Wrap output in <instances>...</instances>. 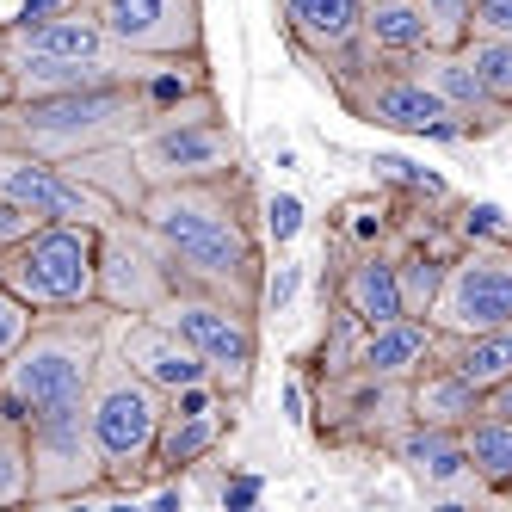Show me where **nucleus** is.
I'll list each match as a JSON object with an SVG mask.
<instances>
[{
  "label": "nucleus",
  "mask_w": 512,
  "mask_h": 512,
  "mask_svg": "<svg viewBox=\"0 0 512 512\" xmlns=\"http://www.w3.org/2000/svg\"><path fill=\"white\" fill-rule=\"evenodd\" d=\"M512 321V235H463L451 253L445 290L432 303L438 334H475V327Z\"/></svg>",
  "instance_id": "obj_12"
},
{
  "label": "nucleus",
  "mask_w": 512,
  "mask_h": 512,
  "mask_svg": "<svg viewBox=\"0 0 512 512\" xmlns=\"http://www.w3.org/2000/svg\"><path fill=\"white\" fill-rule=\"evenodd\" d=\"M118 155L130 161L142 198L155 186H186V179H216L241 167V136L223 118L216 87H198L179 112H167L155 130H142L130 142H118Z\"/></svg>",
  "instance_id": "obj_5"
},
{
  "label": "nucleus",
  "mask_w": 512,
  "mask_h": 512,
  "mask_svg": "<svg viewBox=\"0 0 512 512\" xmlns=\"http://www.w3.org/2000/svg\"><path fill=\"white\" fill-rule=\"evenodd\" d=\"M99 229L105 223H38L25 241L0 247V284L38 315L99 303Z\"/></svg>",
  "instance_id": "obj_8"
},
{
  "label": "nucleus",
  "mask_w": 512,
  "mask_h": 512,
  "mask_svg": "<svg viewBox=\"0 0 512 512\" xmlns=\"http://www.w3.org/2000/svg\"><path fill=\"white\" fill-rule=\"evenodd\" d=\"M0 198L31 210L38 223H112L118 216V204L99 186H87L68 161L13 149V142H0Z\"/></svg>",
  "instance_id": "obj_14"
},
{
  "label": "nucleus",
  "mask_w": 512,
  "mask_h": 512,
  "mask_svg": "<svg viewBox=\"0 0 512 512\" xmlns=\"http://www.w3.org/2000/svg\"><path fill=\"white\" fill-rule=\"evenodd\" d=\"M204 81L198 68H167V75H136V81H99V87H68V93H25L0 112V142L50 161H81L99 149L155 130L167 112H179Z\"/></svg>",
  "instance_id": "obj_2"
},
{
  "label": "nucleus",
  "mask_w": 512,
  "mask_h": 512,
  "mask_svg": "<svg viewBox=\"0 0 512 512\" xmlns=\"http://www.w3.org/2000/svg\"><path fill=\"white\" fill-rule=\"evenodd\" d=\"M358 44L377 62H414L426 50V0H364Z\"/></svg>",
  "instance_id": "obj_24"
},
{
  "label": "nucleus",
  "mask_w": 512,
  "mask_h": 512,
  "mask_svg": "<svg viewBox=\"0 0 512 512\" xmlns=\"http://www.w3.org/2000/svg\"><path fill=\"white\" fill-rule=\"evenodd\" d=\"M25 438H31V506H62V500H87L112 488V469H105L87 408H56L25 420Z\"/></svg>",
  "instance_id": "obj_11"
},
{
  "label": "nucleus",
  "mask_w": 512,
  "mask_h": 512,
  "mask_svg": "<svg viewBox=\"0 0 512 512\" xmlns=\"http://www.w3.org/2000/svg\"><path fill=\"white\" fill-rule=\"evenodd\" d=\"M229 389L223 383H204V389H186V395H167V426H161V451H155V475H179L204 463L216 445L229 438L235 414H229Z\"/></svg>",
  "instance_id": "obj_17"
},
{
  "label": "nucleus",
  "mask_w": 512,
  "mask_h": 512,
  "mask_svg": "<svg viewBox=\"0 0 512 512\" xmlns=\"http://www.w3.org/2000/svg\"><path fill=\"white\" fill-rule=\"evenodd\" d=\"M475 38H512V0H475Z\"/></svg>",
  "instance_id": "obj_33"
},
{
  "label": "nucleus",
  "mask_w": 512,
  "mask_h": 512,
  "mask_svg": "<svg viewBox=\"0 0 512 512\" xmlns=\"http://www.w3.org/2000/svg\"><path fill=\"white\" fill-rule=\"evenodd\" d=\"M432 358H438V327H432V315H395V321H383V327H364L358 371L414 383Z\"/></svg>",
  "instance_id": "obj_22"
},
{
  "label": "nucleus",
  "mask_w": 512,
  "mask_h": 512,
  "mask_svg": "<svg viewBox=\"0 0 512 512\" xmlns=\"http://www.w3.org/2000/svg\"><path fill=\"white\" fill-rule=\"evenodd\" d=\"M7 68H13V87L25 99V93H68V87H99V81L167 75V68H198V62L136 56L99 25L93 7H75V13H56V19L7 25Z\"/></svg>",
  "instance_id": "obj_4"
},
{
  "label": "nucleus",
  "mask_w": 512,
  "mask_h": 512,
  "mask_svg": "<svg viewBox=\"0 0 512 512\" xmlns=\"http://www.w3.org/2000/svg\"><path fill=\"white\" fill-rule=\"evenodd\" d=\"M87 0H0V25H25V19H56V13H75Z\"/></svg>",
  "instance_id": "obj_32"
},
{
  "label": "nucleus",
  "mask_w": 512,
  "mask_h": 512,
  "mask_svg": "<svg viewBox=\"0 0 512 512\" xmlns=\"http://www.w3.org/2000/svg\"><path fill=\"white\" fill-rule=\"evenodd\" d=\"M155 315L198 346V358L210 364V377L223 383L235 401L247 395L253 364H260V309L241 303V297H223V290H204V284H179Z\"/></svg>",
  "instance_id": "obj_9"
},
{
  "label": "nucleus",
  "mask_w": 512,
  "mask_h": 512,
  "mask_svg": "<svg viewBox=\"0 0 512 512\" xmlns=\"http://www.w3.org/2000/svg\"><path fill=\"white\" fill-rule=\"evenodd\" d=\"M0 68H7V25H0Z\"/></svg>",
  "instance_id": "obj_35"
},
{
  "label": "nucleus",
  "mask_w": 512,
  "mask_h": 512,
  "mask_svg": "<svg viewBox=\"0 0 512 512\" xmlns=\"http://www.w3.org/2000/svg\"><path fill=\"white\" fill-rule=\"evenodd\" d=\"M87 7L136 56L204 62V0H87Z\"/></svg>",
  "instance_id": "obj_15"
},
{
  "label": "nucleus",
  "mask_w": 512,
  "mask_h": 512,
  "mask_svg": "<svg viewBox=\"0 0 512 512\" xmlns=\"http://www.w3.org/2000/svg\"><path fill=\"white\" fill-rule=\"evenodd\" d=\"M321 75H327V87H334V99L346 105L352 118L377 124V130L438 136V142H469L463 118L414 75V62H377L371 50L358 44V50L340 56L334 68H321Z\"/></svg>",
  "instance_id": "obj_6"
},
{
  "label": "nucleus",
  "mask_w": 512,
  "mask_h": 512,
  "mask_svg": "<svg viewBox=\"0 0 512 512\" xmlns=\"http://www.w3.org/2000/svg\"><path fill=\"white\" fill-rule=\"evenodd\" d=\"M414 75L451 105V112L463 118V130L469 136H488V130H500V124H512V112L482 87V75H475V62H469V50H420L414 56Z\"/></svg>",
  "instance_id": "obj_21"
},
{
  "label": "nucleus",
  "mask_w": 512,
  "mask_h": 512,
  "mask_svg": "<svg viewBox=\"0 0 512 512\" xmlns=\"http://www.w3.org/2000/svg\"><path fill=\"white\" fill-rule=\"evenodd\" d=\"M475 38V0H426V50H463Z\"/></svg>",
  "instance_id": "obj_29"
},
{
  "label": "nucleus",
  "mask_w": 512,
  "mask_h": 512,
  "mask_svg": "<svg viewBox=\"0 0 512 512\" xmlns=\"http://www.w3.org/2000/svg\"><path fill=\"white\" fill-rule=\"evenodd\" d=\"M389 463H401L426 494H463L475 488V469H469V445L457 426H426V420H408L389 445Z\"/></svg>",
  "instance_id": "obj_19"
},
{
  "label": "nucleus",
  "mask_w": 512,
  "mask_h": 512,
  "mask_svg": "<svg viewBox=\"0 0 512 512\" xmlns=\"http://www.w3.org/2000/svg\"><path fill=\"white\" fill-rule=\"evenodd\" d=\"M179 290V272L136 210H118L99 229V303L118 315H155Z\"/></svg>",
  "instance_id": "obj_13"
},
{
  "label": "nucleus",
  "mask_w": 512,
  "mask_h": 512,
  "mask_svg": "<svg viewBox=\"0 0 512 512\" xmlns=\"http://www.w3.org/2000/svg\"><path fill=\"white\" fill-rule=\"evenodd\" d=\"M463 445H469V469H475V488L488 494H512V420L482 408L463 426Z\"/></svg>",
  "instance_id": "obj_26"
},
{
  "label": "nucleus",
  "mask_w": 512,
  "mask_h": 512,
  "mask_svg": "<svg viewBox=\"0 0 512 512\" xmlns=\"http://www.w3.org/2000/svg\"><path fill=\"white\" fill-rule=\"evenodd\" d=\"M87 420L93 438L105 451V469H112V488H142L155 482V451H161V426H167V395L136 377L130 364L118 358V346L105 352V371L87 395Z\"/></svg>",
  "instance_id": "obj_7"
},
{
  "label": "nucleus",
  "mask_w": 512,
  "mask_h": 512,
  "mask_svg": "<svg viewBox=\"0 0 512 512\" xmlns=\"http://www.w3.org/2000/svg\"><path fill=\"white\" fill-rule=\"evenodd\" d=\"M358 352H364V321L334 303V309H327V334H321L315 377H346V371H358Z\"/></svg>",
  "instance_id": "obj_28"
},
{
  "label": "nucleus",
  "mask_w": 512,
  "mask_h": 512,
  "mask_svg": "<svg viewBox=\"0 0 512 512\" xmlns=\"http://www.w3.org/2000/svg\"><path fill=\"white\" fill-rule=\"evenodd\" d=\"M340 309H352L364 327H383L395 315H414L401 297V272H395V247H364V253H340L334 290H327Z\"/></svg>",
  "instance_id": "obj_20"
},
{
  "label": "nucleus",
  "mask_w": 512,
  "mask_h": 512,
  "mask_svg": "<svg viewBox=\"0 0 512 512\" xmlns=\"http://www.w3.org/2000/svg\"><path fill=\"white\" fill-rule=\"evenodd\" d=\"M112 321L118 309L81 303V309H50L31 321V334L0 358V401L19 420H38L56 408H87V395L112 352Z\"/></svg>",
  "instance_id": "obj_3"
},
{
  "label": "nucleus",
  "mask_w": 512,
  "mask_h": 512,
  "mask_svg": "<svg viewBox=\"0 0 512 512\" xmlns=\"http://www.w3.org/2000/svg\"><path fill=\"white\" fill-rule=\"evenodd\" d=\"M438 358L457 377H469L482 395H494L512 377V321L506 327H475V334H438Z\"/></svg>",
  "instance_id": "obj_25"
},
{
  "label": "nucleus",
  "mask_w": 512,
  "mask_h": 512,
  "mask_svg": "<svg viewBox=\"0 0 512 512\" xmlns=\"http://www.w3.org/2000/svg\"><path fill=\"white\" fill-rule=\"evenodd\" d=\"M31 321H38V309H31L25 297H13V290L0 284V358H7V352L31 334Z\"/></svg>",
  "instance_id": "obj_31"
},
{
  "label": "nucleus",
  "mask_w": 512,
  "mask_h": 512,
  "mask_svg": "<svg viewBox=\"0 0 512 512\" xmlns=\"http://www.w3.org/2000/svg\"><path fill=\"white\" fill-rule=\"evenodd\" d=\"M488 408H494V414H506V420H512V377H506V383H500V389H494V395H488Z\"/></svg>",
  "instance_id": "obj_34"
},
{
  "label": "nucleus",
  "mask_w": 512,
  "mask_h": 512,
  "mask_svg": "<svg viewBox=\"0 0 512 512\" xmlns=\"http://www.w3.org/2000/svg\"><path fill=\"white\" fill-rule=\"evenodd\" d=\"M463 50L475 62V75H482V87L512 112V38H469Z\"/></svg>",
  "instance_id": "obj_30"
},
{
  "label": "nucleus",
  "mask_w": 512,
  "mask_h": 512,
  "mask_svg": "<svg viewBox=\"0 0 512 512\" xmlns=\"http://www.w3.org/2000/svg\"><path fill=\"white\" fill-rule=\"evenodd\" d=\"M0 506H31V438L7 401H0Z\"/></svg>",
  "instance_id": "obj_27"
},
{
  "label": "nucleus",
  "mask_w": 512,
  "mask_h": 512,
  "mask_svg": "<svg viewBox=\"0 0 512 512\" xmlns=\"http://www.w3.org/2000/svg\"><path fill=\"white\" fill-rule=\"evenodd\" d=\"M112 346H118V358L130 371L149 377L161 395H186V389L216 383L210 364L198 358V346L179 334V327H167L161 315H118L112 321Z\"/></svg>",
  "instance_id": "obj_16"
},
{
  "label": "nucleus",
  "mask_w": 512,
  "mask_h": 512,
  "mask_svg": "<svg viewBox=\"0 0 512 512\" xmlns=\"http://www.w3.org/2000/svg\"><path fill=\"white\" fill-rule=\"evenodd\" d=\"M408 383L377 377V371H346V377H315V432L334 451H383L408 426Z\"/></svg>",
  "instance_id": "obj_10"
},
{
  "label": "nucleus",
  "mask_w": 512,
  "mask_h": 512,
  "mask_svg": "<svg viewBox=\"0 0 512 512\" xmlns=\"http://www.w3.org/2000/svg\"><path fill=\"white\" fill-rule=\"evenodd\" d=\"M136 216L161 241L179 284L223 290V297H241L253 309L266 303V235L260 216H253L247 167L216 179H186V186H155L136 204Z\"/></svg>",
  "instance_id": "obj_1"
},
{
  "label": "nucleus",
  "mask_w": 512,
  "mask_h": 512,
  "mask_svg": "<svg viewBox=\"0 0 512 512\" xmlns=\"http://www.w3.org/2000/svg\"><path fill=\"white\" fill-rule=\"evenodd\" d=\"M278 25L309 68H334L340 56L358 50L364 0H278Z\"/></svg>",
  "instance_id": "obj_18"
},
{
  "label": "nucleus",
  "mask_w": 512,
  "mask_h": 512,
  "mask_svg": "<svg viewBox=\"0 0 512 512\" xmlns=\"http://www.w3.org/2000/svg\"><path fill=\"white\" fill-rule=\"evenodd\" d=\"M482 408H488V395L475 389L469 377H457L445 358H432L426 371L408 383V414L426 420V426H457V432H463Z\"/></svg>",
  "instance_id": "obj_23"
}]
</instances>
